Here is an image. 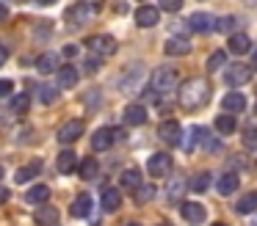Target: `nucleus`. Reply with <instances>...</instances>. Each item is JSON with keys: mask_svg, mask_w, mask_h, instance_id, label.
Returning a JSON list of instances; mask_svg holds the SVG:
<instances>
[{"mask_svg": "<svg viewBox=\"0 0 257 226\" xmlns=\"http://www.w3.org/2000/svg\"><path fill=\"white\" fill-rule=\"evenodd\" d=\"M177 99H180V105H183L185 110L205 108L207 99H210V83H207L205 77H188V80L180 86Z\"/></svg>", "mask_w": 257, "mask_h": 226, "instance_id": "obj_1", "label": "nucleus"}, {"mask_svg": "<svg viewBox=\"0 0 257 226\" xmlns=\"http://www.w3.org/2000/svg\"><path fill=\"white\" fill-rule=\"evenodd\" d=\"M174 88H177V69H169V66H161V69L152 72V91L158 94V97H166V94H172Z\"/></svg>", "mask_w": 257, "mask_h": 226, "instance_id": "obj_2", "label": "nucleus"}, {"mask_svg": "<svg viewBox=\"0 0 257 226\" xmlns=\"http://www.w3.org/2000/svg\"><path fill=\"white\" fill-rule=\"evenodd\" d=\"M144 77H147L144 66L136 64V66H127V72L116 80V86H119V91H122V94H139L141 86H144Z\"/></svg>", "mask_w": 257, "mask_h": 226, "instance_id": "obj_3", "label": "nucleus"}, {"mask_svg": "<svg viewBox=\"0 0 257 226\" xmlns=\"http://www.w3.org/2000/svg\"><path fill=\"white\" fill-rule=\"evenodd\" d=\"M86 47H91V53L100 55V58H108V55L116 53V39L108 36V33H97V36L86 39Z\"/></svg>", "mask_w": 257, "mask_h": 226, "instance_id": "obj_4", "label": "nucleus"}, {"mask_svg": "<svg viewBox=\"0 0 257 226\" xmlns=\"http://www.w3.org/2000/svg\"><path fill=\"white\" fill-rule=\"evenodd\" d=\"M83 130H86V124L80 119H69V121H64L61 127H58V132H56V138L61 143H75L80 135H83Z\"/></svg>", "mask_w": 257, "mask_h": 226, "instance_id": "obj_5", "label": "nucleus"}, {"mask_svg": "<svg viewBox=\"0 0 257 226\" xmlns=\"http://www.w3.org/2000/svg\"><path fill=\"white\" fill-rule=\"evenodd\" d=\"M224 80H227V86H246V83L251 80V66L246 64H235V66H227V72H224Z\"/></svg>", "mask_w": 257, "mask_h": 226, "instance_id": "obj_6", "label": "nucleus"}, {"mask_svg": "<svg viewBox=\"0 0 257 226\" xmlns=\"http://www.w3.org/2000/svg\"><path fill=\"white\" fill-rule=\"evenodd\" d=\"M147 171H150L152 176H166L169 171H172V157H169L166 152H155L147 160Z\"/></svg>", "mask_w": 257, "mask_h": 226, "instance_id": "obj_7", "label": "nucleus"}, {"mask_svg": "<svg viewBox=\"0 0 257 226\" xmlns=\"http://www.w3.org/2000/svg\"><path fill=\"white\" fill-rule=\"evenodd\" d=\"M158 135H161L166 143H172V146H180V141H183V127H180V121L169 119V121H163V124L158 127Z\"/></svg>", "mask_w": 257, "mask_h": 226, "instance_id": "obj_8", "label": "nucleus"}, {"mask_svg": "<svg viewBox=\"0 0 257 226\" xmlns=\"http://www.w3.org/2000/svg\"><path fill=\"white\" fill-rule=\"evenodd\" d=\"M180 212H183L185 223H202V220L207 218V209L202 207L199 201H183V207H180Z\"/></svg>", "mask_w": 257, "mask_h": 226, "instance_id": "obj_9", "label": "nucleus"}, {"mask_svg": "<svg viewBox=\"0 0 257 226\" xmlns=\"http://www.w3.org/2000/svg\"><path fill=\"white\" fill-rule=\"evenodd\" d=\"M213 25H216V17L213 14H205V11H196V14L188 17V28L196 33H210Z\"/></svg>", "mask_w": 257, "mask_h": 226, "instance_id": "obj_10", "label": "nucleus"}, {"mask_svg": "<svg viewBox=\"0 0 257 226\" xmlns=\"http://www.w3.org/2000/svg\"><path fill=\"white\" fill-rule=\"evenodd\" d=\"M34 220H36L39 226H58L61 215H58V209L53 207V204H39V209H36Z\"/></svg>", "mask_w": 257, "mask_h": 226, "instance_id": "obj_11", "label": "nucleus"}, {"mask_svg": "<svg viewBox=\"0 0 257 226\" xmlns=\"http://www.w3.org/2000/svg\"><path fill=\"white\" fill-rule=\"evenodd\" d=\"M158 20H161V9H155V6H141V9L136 11L139 28H155Z\"/></svg>", "mask_w": 257, "mask_h": 226, "instance_id": "obj_12", "label": "nucleus"}, {"mask_svg": "<svg viewBox=\"0 0 257 226\" xmlns=\"http://www.w3.org/2000/svg\"><path fill=\"white\" fill-rule=\"evenodd\" d=\"M113 141H116V138H113L111 127H100V130L94 132V138H91V149H94V152H105Z\"/></svg>", "mask_w": 257, "mask_h": 226, "instance_id": "obj_13", "label": "nucleus"}, {"mask_svg": "<svg viewBox=\"0 0 257 226\" xmlns=\"http://www.w3.org/2000/svg\"><path fill=\"white\" fill-rule=\"evenodd\" d=\"M147 121V108L144 105H127L124 108V124L127 127H141Z\"/></svg>", "mask_w": 257, "mask_h": 226, "instance_id": "obj_14", "label": "nucleus"}, {"mask_svg": "<svg viewBox=\"0 0 257 226\" xmlns=\"http://www.w3.org/2000/svg\"><path fill=\"white\" fill-rule=\"evenodd\" d=\"M56 72H58V86H61V88H75V86H78V80H80V72L75 69L72 64L61 66V69H56Z\"/></svg>", "mask_w": 257, "mask_h": 226, "instance_id": "obj_15", "label": "nucleus"}, {"mask_svg": "<svg viewBox=\"0 0 257 226\" xmlns=\"http://www.w3.org/2000/svg\"><path fill=\"white\" fill-rule=\"evenodd\" d=\"M227 47H229V53H235V55H246L251 50V39L246 36V33H232Z\"/></svg>", "mask_w": 257, "mask_h": 226, "instance_id": "obj_16", "label": "nucleus"}, {"mask_svg": "<svg viewBox=\"0 0 257 226\" xmlns=\"http://www.w3.org/2000/svg\"><path fill=\"white\" fill-rule=\"evenodd\" d=\"M100 201H102V209H105V212H116L119 204H122V193H119V187H105Z\"/></svg>", "mask_w": 257, "mask_h": 226, "instance_id": "obj_17", "label": "nucleus"}, {"mask_svg": "<svg viewBox=\"0 0 257 226\" xmlns=\"http://www.w3.org/2000/svg\"><path fill=\"white\" fill-rule=\"evenodd\" d=\"M69 212H72V218H86V215L91 212V196H89V193H78Z\"/></svg>", "mask_w": 257, "mask_h": 226, "instance_id": "obj_18", "label": "nucleus"}, {"mask_svg": "<svg viewBox=\"0 0 257 226\" xmlns=\"http://www.w3.org/2000/svg\"><path fill=\"white\" fill-rule=\"evenodd\" d=\"M163 53H166V55H188L191 53V44H188V39L172 36L166 44H163Z\"/></svg>", "mask_w": 257, "mask_h": 226, "instance_id": "obj_19", "label": "nucleus"}, {"mask_svg": "<svg viewBox=\"0 0 257 226\" xmlns=\"http://www.w3.org/2000/svg\"><path fill=\"white\" fill-rule=\"evenodd\" d=\"M39 171H42V160H34V163H28V165H23V168H17V174H14V182H20V185H28V182L34 179Z\"/></svg>", "mask_w": 257, "mask_h": 226, "instance_id": "obj_20", "label": "nucleus"}, {"mask_svg": "<svg viewBox=\"0 0 257 226\" xmlns=\"http://www.w3.org/2000/svg\"><path fill=\"white\" fill-rule=\"evenodd\" d=\"M221 105H224V110H227V113H240V110L246 108V97L240 91H229L227 97L221 99Z\"/></svg>", "mask_w": 257, "mask_h": 226, "instance_id": "obj_21", "label": "nucleus"}, {"mask_svg": "<svg viewBox=\"0 0 257 226\" xmlns=\"http://www.w3.org/2000/svg\"><path fill=\"white\" fill-rule=\"evenodd\" d=\"M75 165H78V154H75L72 149H64V152L58 154V160H56V168L61 171V174H72Z\"/></svg>", "mask_w": 257, "mask_h": 226, "instance_id": "obj_22", "label": "nucleus"}, {"mask_svg": "<svg viewBox=\"0 0 257 226\" xmlns=\"http://www.w3.org/2000/svg\"><path fill=\"white\" fill-rule=\"evenodd\" d=\"M94 11H97V6H75V9L67 11V20H75V25H86V20Z\"/></svg>", "mask_w": 257, "mask_h": 226, "instance_id": "obj_23", "label": "nucleus"}, {"mask_svg": "<svg viewBox=\"0 0 257 226\" xmlns=\"http://www.w3.org/2000/svg\"><path fill=\"white\" fill-rule=\"evenodd\" d=\"M47 198H50V187H47V185H34L28 193H25V201L36 204V207H39V204H45Z\"/></svg>", "mask_w": 257, "mask_h": 226, "instance_id": "obj_24", "label": "nucleus"}, {"mask_svg": "<svg viewBox=\"0 0 257 226\" xmlns=\"http://www.w3.org/2000/svg\"><path fill=\"white\" fill-rule=\"evenodd\" d=\"M238 182H240L238 174H232V171H229V174H221V176H218L216 187H218V193H221V196H229V193H235Z\"/></svg>", "mask_w": 257, "mask_h": 226, "instance_id": "obj_25", "label": "nucleus"}, {"mask_svg": "<svg viewBox=\"0 0 257 226\" xmlns=\"http://www.w3.org/2000/svg\"><path fill=\"white\" fill-rule=\"evenodd\" d=\"M205 138H207L205 127H191L188 138H185V141H180V143L185 146V152H194V146H196V143H205Z\"/></svg>", "mask_w": 257, "mask_h": 226, "instance_id": "obj_26", "label": "nucleus"}, {"mask_svg": "<svg viewBox=\"0 0 257 226\" xmlns=\"http://www.w3.org/2000/svg\"><path fill=\"white\" fill-rule=\"evenodd\" d=\"M36 69H39L42 75H50L53 69H58V58H56V53H42L39 58H36Z\"/></svg>", "mask_w": 257, "mask_h": 226, "instance_id": "obj_27", "label": "nucleus"}, {"mask_svg": "<svg viewBox=\"0 0 257 226\" xmlns=\"http://www.w3.org/2000/svg\"><path fill=\"white\" fill-rule=\"evenodd\" d=\"M254 209H257V190L240 196V201L235 204V212H240V215H249V212H254Z\"/></svg>", "mask_w": 257, "mask_h": 226, "instance_id": "obj_28", "label": "nucleus"}, {"mask_svg": "<svg viewBox=\"0 0 257 226\" xmlns=\"http://www.w3.org/2000/svg\"><path fill=\"white\" fill-rule=\"evenodd\" d=\"M235 127H238V124H235V116H232V113H221V116L216 119V130H218V135H232Z\"/></svg>", "mask_w": 257, "mask_h": 226, "instance_id": "obj_29", "label": "nucleus"}, {"mask_svg": "<svg viewBox=\"0 0 257 226\" xmlns=\"http://www.w3.org/2000/svg\"><path fill=\"white\" fill-rule=\"evenodd\" d=\"M78 171H80V179H94L97 171H100V165H97V157H86L83 163L78 165Z\"/></svg>", "mask_w": 257, "mask_h": 226, "instance_id": "obj_30", "label": "nucleus"}, {"mask_svg": "<svg viewBox=\"0 0 257 226\" xmlns=\"http://www.w3.org/2000/svg\"><path fill=\"white\" fill-rule=\"evenodd\" d=\"M210 179H213V176L207 174V171H199V174H196L194 179L188 182V187H191L194 193H205L207 187H210Z\"/></svg>", "mask_w": 257, "mask_h": 226, "instance_id": "obj_31", "label": "nucleus"}, {"mask_svg": "<svg viewBox=\"0 0 257 226\" xmlns=\"http://www.w3.org/2000/svg\"><path fill=\"white\" fill-rule=\"evenodd\" d=\"M183 193H185V179H172L169 182V187H166V198L169 201H180L183 198Z\"/></svg>", "mask_w": 257, "mask_h": 226, "instance_id": "obj_32", "label": "nucleus"}, {"mask_svg": "<svg viewBox=\"0 0 257 226\" xmlns=\"http://www.w3.org/2000/svg\"><path fill=\"white\" fill-rule=\"evenodd\" d=\"M139 185H141V171H139V168L122 171V187H127V190H136Z\"/></svg>", "mask_w": 257, "mask_h": 226, "instance_id": "obj_33", "label": "nucleus"}, {"mask_svg": "<svg viewBox=\"0 0 257 226\" xmlns=\"http://www.w3.org/2000/svg\"><path fill=\"white\" fill-rule=\"evenodd\" d=\"M227 66V53L224 50H216V53H210V58H207V72H218Z\"/></svg>", "mask_w": 257, "mask_h": 226, "instance_id": "obj_34", "label": "nucleus"}, {"mask_svg": "<svg viewBox=\"0 0 257 226\" xmlns=\"http://www.w3.org/2000/svg\"><path fill=\"white\" fill-rule=\"evenodd\" d=\"M31 108V94H14L12 97V110L14 113H28Z\"/></svg>", "mask_w": 257, "mask_h": 226, "instance_id": "obj_35", "label": "nucleus"}, {"mask_svg": "<svg viewBox=\"0 0 257 226\" xmlns=\"http://www.w3.org/2000/svg\"><path fill=\"white\" fill-rule=\"evenodd\" d=\"M150 198H155V187L152 185H139L136 187V201L139 204H147Z\"/></svg>", "mask_w": 257, "mask_h": 226, "instance_id": "obj_36", "label": "nucleus"}, {"mask_svg": "<svg viewBox=\"0 0 257 226\" xmlns=\"http://www.w3.org/2000/svg\"><path fill=\"white\" fill-rule=\"evenodd\" d=\"M235 17H221V20H216V25H213V31H218V33H229L235 28Z\"/></svg>", "mask_w": 257, "mask_h": 226, "instance_id": "obj_37", "label": "nucleus"}, {"mask_svg": "<svg viewBox=\"0 0 257 226\" xmlns=\"http://www.w3.org/2000/svg\"><path fill=\"white\" fill-rule=\"evenodd\" d=\"M243 146L246 149H257V127H249L243 132Z\"/></svg>", "mask_w": 257, "mask_h": 226, "instance_id": "obj_38", "label": "nucleus"}, {"mask_svg": "<svg viewBox=\"0 0 257 226\" xmlns=\"http://www.w3.org/2000/svg\"><path fill=\"white\" fill-rule=\"evenodd\" d=\"M56 97H58V94H56V91H53V88H50V86H42V88H39V99H42V102H45V105H50V102H56Z\"/></svg>", "mask_w": 257, "mask_h": 226, "instance_id": "obj_39", "label": "nucleus"}, {"mask_svg": "<svg viewBox=\"0 0 257 226\" xmlns=\"http://www.w3.org/2000/svg\"><path fill=\"white\" fill-rule=\"evenodd\" d=\"M100 66H102V58H100V55H89V58L83 61V69H86V72H97Z\"/></svg>", "mask_w": 257, "mask_h": 226, "instance_id": "obj_40", "label": "nucleus"}, {"mask_svg": "<svg viewBox=\"0 0 257 226\" xmlns=\"http://www.w3.org/2000/svg\"><path fill=\"white\" fill-rule=\"evenodd\" d=\"M158 3H161V9H163V11H172V14L183 9V0H158Z\"/></svg>", "mask_w": 257, "mask_h": 226, "instance_id": "obj_41", "label": "nucleus"}, {"mask_svg": "<svg viewBox=\"0 0 257 226\" xmlns=\"http://www.w3.org/2000/svg\"><path fill=\"white\" fill-rule=\"evenodd\" d=\"M12 91H14V83L6 80V77H0V97H9Z\"/></svg>", "mask_w": 257, "mask_h": 226, "instance_id": "obj_42", "label": "nucleus"}, {"mask_svg": "<svg viewBox=\"0 0 257 226\" xmlns=\"http://www.w3.org/2000/svg\"><path fill=\"white\" fill-rule=\"evenodd\" d=\"M64 55H67V58H78L80 47H78V44H67V47H64Z\"/></svg>", "mask_w": 257, "mask_h": 226, "instance_id": "obj_43", "label": "nucleus"}, {"mask_svg": "<svg viewBox=\"0 0 257 226\" xmlns=\"http://www.w3.org/2000/svg\"><path fill=\"white\" fill-rule=\"evenodd\" d=\"M6 61H9V50L3 47V44H0V66L6 64Z\"/></svg>", "mask_w": 257, "mask_h": 226, "instance_id": "obj_44", "label": "nucleus"}, {"mask_svg": "<svg viewBox=\"0 0 257 226\" xmlns=\"http://www.w3.org/2000/svg\"><path fill=\"white\" fill-rule=\"evenodd\" d=\"M3 20H9V6L6 3H0V22Z\"/></svg>", "mask_w": 257, "mask_h": 226, "instance_id": "obj_45", "label": "nucleus"}, {"mask_svg": "<svg viewBox=\"0 0 257 226\" xmlns=\"http://www.w3.org/2000/svg\"><path fill=\"white\" fill-rule=\"evenodd\" d=\"M116 14H127V3H116Z\"/></svg>", "mask_w": 257, "mask_h": 226, "instance_id": "obj_46", "label": "nucleus"}, {"mask_svg": "<svg viewBox=\"0 0 257 226\" xmlns=\"http://www.w3.org/2000/svg\"><path fill=\"white\" fill-rule=\"evenodd\" d=\"M3 201H9V190H6V187H0V204H3Z\"/></svg>", "mask_w": 257, "mask_h": 226, "instance_id": "obj_47", "label": "nucleus"}, {"mask_svg": "<svg viewBox=\"0 0 257 226\" xmlns=\"http://www.w3.org/2000/svg\"><path fill=\"white\" fill-rule=\"evenodd\" d=\"M36 3H39V6H53L56 0H36Z\"/></svg>", "mask_w": 257, "mask_h": 226, "instance_id": "obj_48", "label": "nucleus"}, {"mask_svg": "<svg viewBox=\"0 0 257 226\" xmlns=\"http://www.w3.org/2000/svg\"><path fill=\"white\" fill-rule=\"evenodd\" d=\"M254 66H257V50H254ZM254 66H251V69H254Z\"/></svg>", "mask_w": 257, "mask_h": 226, "instance_id": "obj_49", "label": "nucleus"}, {"mask_svg": "<svg viewBox=\"0 0 257 226\" xmlns=\"http://www.w3.org/2000/svg\"><path fill=\"white\" fill-rule=\"evenodd\" d=\"M158 226H172V223H166V220H163V223H158Z\"/></svg>", "mask_w": 257, "mask_h": 226, "instance_id": "obj_50", "label": "nucleus"}, {"mask_svg": "<svg viewBox=\"0 0 257 226\" xmlns=\"http://www.w3.org/2000/svg\"><path fill=\"white\" fill-rule=\"evenodd\" d=\"M0 179H3V165H0Z\"/></svg>", "mask_w": 257, "mask_h": 226, "instance_id": "obj_51", "label": "nucleus"}, {"mask_svg": "<svg viewBox=\"0 0 257 226\" xmlns=\"http://www.w3.org/2000/svg\"><path fill=\"white\" fill-rule=\"evenodd\" d=\"M213 226H227V223H213Z\"/></svg>", "mask_w": 257, "mask_h": 226, "instance_id": "obj_52", "label": "nucleus"}, {"mask_svg": "<svg viewBox=\"0 0 257 226\" xmlns=\"http://www.w3.org/2000/svg\"><path fill=\"white\" fill-rule=\"evenodd\" d=\"M127 226H141V223H127Z\"/></svg>", "mask_w": 257, "mask_h": 226, "instance_id": "obj_53", "label": "nucleus"}, {"mask_svg": "<svg viewBox=\"0 0 257 226\" xmlns=\"http://www.w3.org/2000/svg\"><path fill=\"white\" fill-rule=\"evenodd\" d=\"M14 3H20V0H14Z\"/></svg>", "mask_w": 257, "mask_h": 226, "instance_id": "obj_54", "label": "nucleus"}, {"mask_svg": "<svg viewBox=\"0 0 257 226\" xmlns=\"http://www.w3.org/2000/svg\"><path fill=\"white\" fill-rule=\"evenodd\" d=\"M254 226H257V220H254Z\"/></svg>", "mask_w": 257, "mask_h": 226, "instance_id": "obj_55", "label": "nucleus"}, {"mask_svg": "<svg viewBox=\"0 0 257 226\" xmlns=\"http://www.w3.org/2000/svg\"><path fill=\"white\" fill-rule=\"evenodd\" d=\"M254 113H257V108H254Z\"/></svg>", "mask_w": 257, "mask_h": 226, "instance_id": "obj_56", "label": "nucleus"}]
</instances>
